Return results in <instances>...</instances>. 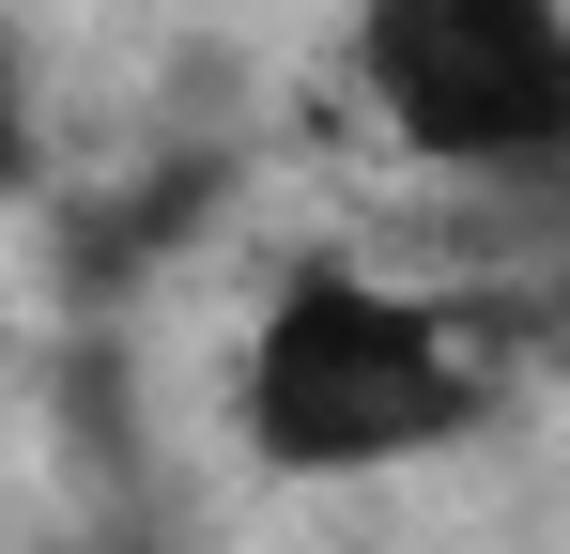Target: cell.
<instances>
[{
    "mask_svg": "<svg viewBox=\"0 0 570 554\" xmlns=\"http://www.w3.org/2000/svg\"><path fill=\"white\" fill-rule=\"evenodd\" d=\"M31 185H47V92H31V47L0 16V200H31Z\"/></svg>",
    "mask_w": 570,
    "mask_h": 554,
    "instance_id": "cell-3",
    "label": "cell"
},
{
    "mask_svg": "<svg viewBox=\"0 0 570 554\" xmlns=\"http://www.w3.org/2000/svg\"><path fill=\"white\" fill-rule=\"evenodd\" d=\"M355 92L416 170H570V0H355Z\"/></svg>",
    "mask_w": 570,
    "mask_h": 554,
    "instance_id": "cell-2",
    "label": "cell"
},
{
    "mask_svg": "<svg viewBox=\"0 0 570 554\" xmlns=\"http://www.w3.org/2000/svg\"><path fill=\"white\" fill-rule=\"evenodd\" d=\"M62 554H155V540H139V524H78Z\"/></svg>",
    "mask_w": 570,
    "mask_h": 554,
    "instance_id": "cell-4",
    "label": "cell"
},
{
    "mask_svg": "<svg viewBox=\"0 0 570 554\" xmlns=\"http://www.w3.org/2000/svg\"><path fill=\"white\" fill-rule=\"evenodd\" d=\"M478 355L463 324L371 263H293L247 339H232V432L263 477H401V462L478 432Z\"/></svg>",
    "mask_w": 570,
    "mask_h": 554,
    "instance_id": "cell-1",
    "label": "cell"
}]
</instances>
